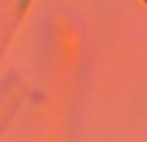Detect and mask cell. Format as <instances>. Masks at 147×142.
<instances>
[{"instance_id": "cell-1", "label": "cell", "mask_w": 147, "mask_h": 142, "mask_svg": "<svg viewBox=\"0 0 147 142\" xmlns=\"http://www.w3.org/2000/svg\"><path fill=\"white\" fill-rule=\"evenodd\" d=\"M145 3H147V0H145Z\"/></svg>"}]
</instances>
